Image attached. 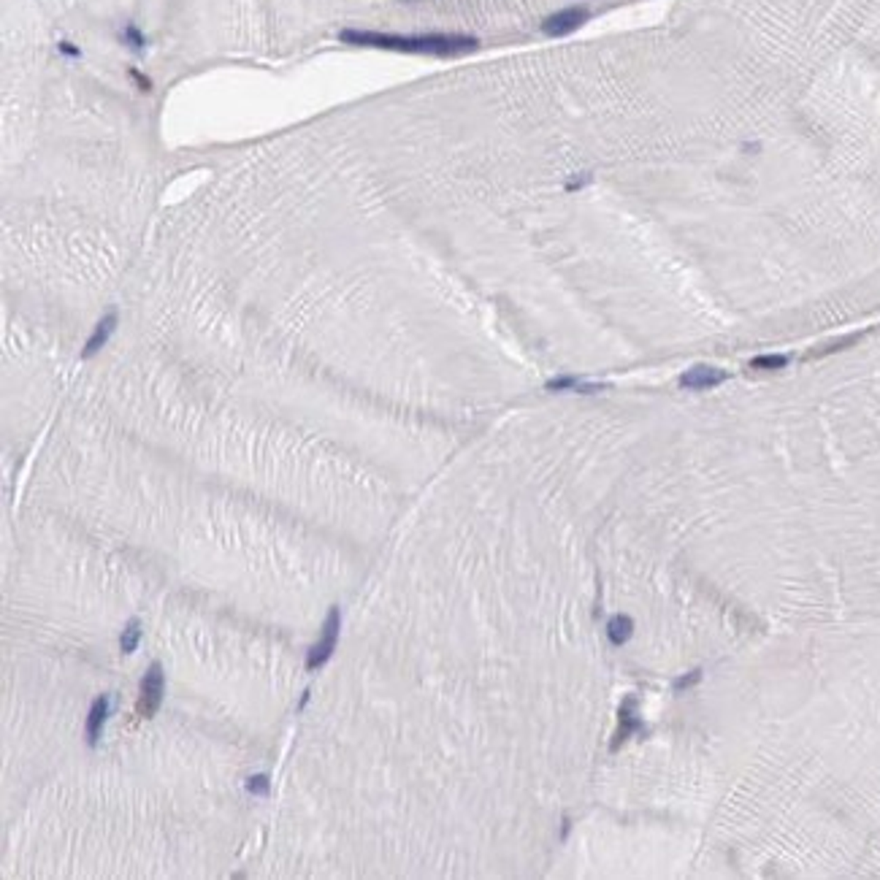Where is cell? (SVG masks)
<instances>
[{
    "mask_svg": "<svg viewBox=\"0 0 880 880\" xmlns=\"http://www.w3.org/2000/svg\"><path fill=\"white\" fill-rule=\"evenodd\" d=\"M342 41L355 46H374V49H390V52H410V55H434V57H453L474 52L480 41L474 35L461 33H425V35H398V33H374V30H342Z\"/></svg>",
    "mask_w": 880,
    "mask_h": 880,
    "instance_id": "obj_1",
    "label": "cell"
},
{
    "mask_svg": "<svg viewBox=\"0 0 880 880\" xmlns=\"http://www.w3.org/2000/svg\"><path fill=\"white\" fill-rule=\"evenodd\" d=\"M163 694H166V675H163V667L154 661V664H150L144 680H141V694H138V701H136V713L141 715V718H152V715L160 710Z\"/></svg>",
    "mask_w": 880,
    "mask_h": 880,
    "instance_id": "obj_2",
    "label": "cell"
},
{
    "mask_svg": "<svg viewBox=\"0 0 880 880\" xmlns=\"http://www.w3.org/2000/svg\"><path fill=\"white\" fill-rule=\"evenodd\" d=\"M339 626H342V612H339V607H331L328 618H325V631H322V637H320V642L309 650V655H306V669H309V672H317L320 667H325L328 658L334 655L336 642H339Z\"/></svg>",
    "mask_w": 880,
    "mask_h": 880,
    "instance_id": "obj_3",
    "label": "cell"
},
{
    "mask_svg": "<svg viewBox=\"0 0 880 880\" xmlns=\"http://www.w3.org/2000/svg\"><path fill=\"white\" fill-rule=\"evenodd\" d=\"M585 22H588V9L585 6H569V9H561V11L547 16L542 22V33L545 35H569L577 28H582Z\"/></svg>",
    "mask_w": 880,
    "mask_h": 880,
    "instance_id": "obj_4",
    "label": "cell"
},
{
    "mask_svg": "<svg viewBox=\"0 0 880 880\" xmlns=\"http://www.w3.org/2000/svg\"><path fill=\"white\" fill-rule=\"evenodd\" d=\"M723 380H726V371H721L715 366H694L680 377V385L688 390H710Z\"/></svg>",
    "mask_w": 880,
    "mask_h": 880,
    "instance_id": "obj_5",
    "label": "cell"
},
{
    "mask_svg": "<svg viewBox=\"0 0 880 880\" xmlns=\"http://www.w3.org/2000/svg\"><path fill=\"white\" fill-rule=\"evenodd\" d=\"M642 723H639V713H637V699L628 696L626 701L621 704V713H618V731H615V740H612V750H618L634 731H639Z\"/></svg>",
    "mask_w": 880,
    "mask_h": 880,
    "instance_id": "obj_6",
    "label": "cell"
},
{
    "mask_svg": "<svg viewBox=\"0 0 880 880\" xmlns=\"http://www.w3.org/2000/svg\"><path fill=\"white\" fill-rule=\"evenodd\" d=\"M108 710H111V699L108 696H101L92 701L90 715H87V743L90 745H98V740H101L103 726H106Z\"/></svg>",
    "mask_w": 880,
    "mask_h": 880,
    "instance_id": "obj_7",
    "label": "cell"
},
{
    "mask_svg": "<svg viewBox=\"0 0 880 880\" xmlns=\"http://www.w3.org/2000/svg\"><path fill=\"white\" fill-rule=\"evenodd\" d=\"M114 328H117V312H108L106 317H101V322L95 325V331H92V336L87 339L84 349H81V358L87 361L95 352H101V347L108 342V336L114 334Z\"/></svg>",
    "mask_w": 880,
    "mask_h": 880,
    "instance_id": "obj_8",
    "label": "cell"
},
{
    "mask_svg": "<svg viewBox=\"0 0 880 880\" xmlns=\"http://www.w3.org/2000/svg\"><path fill=\"white\" fill-rule=\"evenodd\" d=\"M631 631H634V623H631V618H626V615H615V618L607 623V637L612 645H626V642L631 639Z\"/></svg>",
    "mask_w": 880,
    "mask_h": 880,
    "instance_id": "obj_9",
    "label": "cell"
},
{
    "mask_svg": "<svg viewBox=\"0 0 880 880\" xmlns=\"http://www.w3.org/2000/svg\"><path fill=\"white\" fill-rule=\"evenodd\" d=\"M138 642H141V623L133 618V621H128V626L122 628V637H120V648L122 653H136Z\"/></svg>",
    "mask_w": 880,
    "mask_h": 880,
    "instance_id": "obj_10",
    "label": "cell"
},
{
    "mask_svg": "<svg viewBox=\"0 0 880 880\" xmlns=\"http://www.w3.org/2000/svg\"><path fill=\"white\" fill-rule=\"evenodd\" d=\"M789 358L786 355H759L750 361V368H759V371H777V368H786Z\"/></svg>",
    "mask_w": 880,
    "mask_h": 880,
    "instance_id": "obj_11",
    "label": "cell"
},
{
    "mask_svg": "<svg viewBox=\"0 0 880 880\" xmlns=\"http://www.w3.org/2000/svg\"><path fill=\"white\" fill-rule=\"evenodd\" d=\"M247 791L252 796H269L271 794V780L266 774H252V777H247Z\"/></svg>",
    "mask_w": 880,
    "mask_h": 880,
    "instance_id": "obj_12",
    "label": "cell"
},
{
    "mask_svg": "<svg viewBox=\"0 0 880 880\" xmlns=\"http://www.w3.org/2000/svg\"><path fill=\"white\" fill-rule=\"evenodd\" d=\"M125 41H130V44L136 46V49H141V46H144V38H141V33H138L136 28H133V25H130V28L125 30Z\"/></svg>",
    "mask_w": 880,
    "mask_h": 880,
    "instance_id": "obj_13",
    "label": "cell"
},
{
    "mask_svg": "<svg viewBox=\"0 0 880 880\" xmlns=\"http://www.w3.org/2000/svg\"><path fill=\"white\" fill-rule=\"evenodd\" d=\"M699 677H701V675H699V672H694V675H688V677H683V680H677V691H683L685 685H694L699 680Z\"/></svg>",
    "mask_w": 880,
    "mask_h": 880,
    "instance_id": "obj_14",
    "label": "cell"
},
{
    "mask_svg": "<svg viewBox=\"0 0 880 880\" xmlns=\"http://www.w3.org/2000/svg\"><path fill=\"white\" fill-rule=\"evenodd\" d=\"M130 77L136 79V81H138V87H141V90H150V87H152V84L147 81V77H141V74H138V71H133V68H130Z\"/></svg>",
    "mask_w": 880,
    "mask_h": 880,
    "instance_id": "obj_15",
    "label": "cell"
},
{
    "mask_svg": "<svg viewBox=\"0 0 880 880\" xmlns=\"http://www.w3.org/2000/svg\"><path fill=\"white\" fill-rule=\"evenodd\" d=\"M60 49H62V52H65V55H71V57H79V49H77V46H71V44H60Z\"/></svg>",
    "mask_w": 880,
    "mask_h": 880,
    "instance_id": "obj_16",
    "label": "cell"
}]
</instances>
